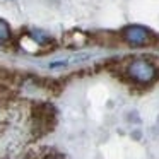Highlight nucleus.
Masks as SVG:
<instances>
[{
	"label": "nucleus",
	"mask_w": 159,
	"mask_h": 159,
	"mask_svg": "<svg viewBox=\"0 0 159 159\" xmlns=\"http://www.w3.org/2000/svg\"><path fill=\"white\" fill-rule=\"evenodd\" d=\"M31 118H33V132L38 137L46 135L53 130L57 123V110L50 103H36L31 108Z\"/></svg>",
	"instance_id": "obj_1"
},
{
	"label": "nucleus",
	"mask_w": 159,
	"mask_h": 159,
	"mask_svg": "<svg viewBox=\"0 0 159 159\" xmlns=\"http://www.w3.org/2000/svg\"><path fill=\"white\" fill-rule=\"evenodd\" d=\"M128 74L139 82H151L156 75V69L147 62H134L128 69Z\"/></svg>",
	"instance_id": "obj_2"
},
{
	"label": "nucleus",
	"mask_w": 159,
	"mask_h": 159,
	"mask_svg": "<svg viewBox=\"0 0 159 159\" xmlns=\"http://www.w3.org/2000/svg\"><path fill=\"white\" fill-rule=\"evenodd\" d=\"M123 39L132 45H147L152 41V34L142 28H128L123 31Z\"/></svg>",
	"instance_id": "obj_3"
},
{
	"label": "nucleus",
	"mask_w": 159,
	"mask_h": 159,
	"mask_svg": "<svg viewBox=\"0 0 159 159\" xmlns=\"http://www.w3.org/2000/svg\"><path fill=\"white\" fill-rule=\"evenodd\" d=\"M5 38H9V28L0 21V39H5Z\"/></svg>",
	"instance_id": "obj_4"
}]
</instances>
